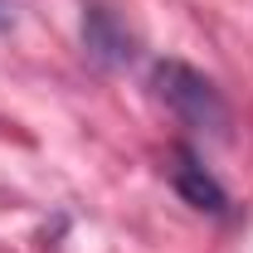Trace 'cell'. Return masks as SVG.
<instances>
[{
  "label": "cell",
  "mask_w": 253,
  "mask_h": 253,
  "mask_svg": "<svg viewBox=\"0 0 253 253\" xmlns=\"http://www.w3.org/2000/svg\"><path fill=\"white\" fill-rule=\"evenodd\" d=\"M151 88H156V97L185 126L210 131V136H224V131H229V102H224V93L200 68H190V63H180V59H161L156 68H151Z\"/></svg>",
  "instance_id": "cell-1"
},
{
  "label": "cell",
  "mask_w": 253,
  "mask_h": 253,
  "mask_svg": "<svg viewBox=\"0 0 253 253\" xmlns=\"http://www.w3.org/2000/svg\"><path fill=\"white\" fill-rule=\"evenodd\" d=\"M170 185L185 195L195 210H210V214H229V195L224 185L200 166V156L190 151V146H175L170 151Z\"/></svg>",
  "instance_id": "cell-2"
},
{
  "label": "cell",
  "mask_w": 253,
  "mask_h": 253,
  "mask_svg": "<svg viewBox=\"0 0 253 253\" xmlns=\"http://www.w3.org/2000/svg\"><path fill=\"white\" fill-rule=\"evenodd\" d=\"M83 44H88V54L97 63H126L131 59V34H126V25L107 5H88V15H83Z\"/></svg>",
  "instance_id": "cell-3"
},
{
  "label": "cell",
  "mask_w": 253,
  "mask_h": 253,
  "mask_svg": "<svg viewBox=\"0 0 253 253\" xmlns=\"http://www.w3.org/2000/svg\"><path fill=\"white\" fill-rule=\"evenodd\" d=\"M0 25H5V10H0Z\"/></svg>",
  "instance_id": "cell-4"
}]
</instances>
